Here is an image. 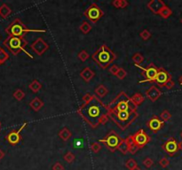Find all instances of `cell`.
I'll return each mask as SVG.
<instances>
[{
  "label": "cell",
  "instance_id": "cb8c5ba5",
  "mask_svg": "<svg viewBox=\"0 0 182 170\" xmlns=\"http://www.w3.org/2000/svg\"><path fill=\"white\" fill-rule=\"evenodd\" d=\"M12 13L11 8L7 6L6 4H3L0 6V16L2 19H6L7 17L10 16Z\"/></svg>",
  "mask_w": 182,
  "mask_h": 170
},
{
  "label": "cell",
  "instance_id": "30bf717a",
  "mask_svg": "<svg viewBox=\"0 0 182 170\" xmlns=\"http://www.w3.org/2000/svg\"><path fill=\"white\" fill-rule=\"evenodd\" d=\"M132 137H133V143L138 146L139 149L143 148L144 146L148 144L151 140V137H149L142 129L132 135Z\"/></svg>",
  "mask_w": 182,
  "mask_h": 170
},
{
  "label": "cell",
  "instance_id": "277c9868",
  "mask_svg": "<svg viewBox=\"0 0 182 170\" xmlns=\"http://www.w3.org/2000/svg\"><path fill=\"white\" fill-rule=\"evenodd\" d=\"M107 106L109 111H137V106H135V104L132 102L131 98L128 97L124 91L118 94Z\"/></svg>",
  "mask_w": 182,
  "mask_h": 170
},
{
  "label": "cell",
  "instance_id": "f907efd6",
  "mask_svg": "<svg viewBox=\"0 0 182 170\" xmlns=\"http://www.w3.org/2000/svg\"><path fill=\"white\" fill-rule=\"evenodd\" d=\"M179 83H180V84L182 85V76L179 78Z\"/></svg>",
  "mask_w": 182,
  "mask_h": 170
},
{
  "label": "cell",
  "instance_id": "7bdbcfd3",
  "mask_svg": "<svg viewBox=\"0 0 182 170\" xmlns=\"http://www.w3.org/2000/svg\"><path fill=\"white\" fill-rule=\"evenodd\" d=\"M53 170H64V166L61 164V162H56L55 164L53 166Z\"/></svg>",
  "mask_w": 182,
  "mask_h": 170
},
{
  "label": "cell",
  "instance_id": "db71d44e",
  "mask_svg": "<svg viewBox=\"0 0 182 170\" xmlns=\"http://www.w3.org/2000/svg\"><path fill=\"white\" fill-rule=\"evenodd\" d=\"M180 22H181V23H182V18H181V20H180Z\"/></svg>",
  "mask_w": 182,
  "mask_h": 170
},
{
  "label": "cell",
  "instance_id": "816d5d0a",
  "mask_svg": "<svg viewBox=\"0 0 182 170\" xmlns=\"http://www.w3.org/2000/svg\"><path fill=\"white\" fill-rule=\"evenodd\" d=\"M1 127H2V124H1V122H0V129H1Z\"/></svg>",
  "mask_w": 182,
  "mask_h": 170
},
{
  "label": "cell",
  "instance_id": "5bb4252c",
  "mask_svg": "<svg viewBox=\"0 0 182 170\" xmlns=\"http://www.w3.org/2000/svg\"><path fill=\"white\" fill-rule=\"evenodd\" d=\"M164 122L161 120L158 116L154 115L148 122H147V126L149 129L154 133H157L162 129V128L164 127Z\"/></svg>",
  "mask_w": 182,
  "mask_h": 170
},
{
  "label": "cell",
  "instance_id": "5b68a950",
  "mask_svg": "<svg viewBox=\"0 0 182 170\" xmlns=\"http://www.w3.org/2000/svg\"><path fill=\"white\" fill-rule=\"evenodd\" d=\"M3 44L6 46L9 51L13 56H17L19 53L23 51L24 53L28 55L30 59H34L32 55L28 52L25 48L28 45V41L24 37H17V36H8L7 38L3 42Z\"/></svg>",
  "mask_w": 182,
  "mask_h": 170
},
{
  "label": "cell",
  "instance_id": "d6986e66",
  "mask_svg": "<svg viewBox=\"0 0 182 170\" xmlns=\"http://www.w3.org/2000/svg\"><path fill=\"white\" fill-rule=\"evenodd\" d=\"M44 103L43 102V100L41 99H39L38 97L34 98L30 102H29V106L30 108L35 111V112H38L41 110V108L44 106Z\"/></svg>",
  "mask_w": 182,
  "mask_h": 170
},
{
  "label": "cell",
  "instance_id": "4fadbf2b",
  "mask_svg": "<svg viewBox=\"0 0 182 170\" xmlns=\"http://www.w3.org/2000/svg\"><path fill=\"white\" fill-rule=\"evenodd\" d=\"M162 148L164 149L169 155L173 156L179 151L178 142H177L173 137H171V138H169L165 143L162 145Z\"/></svg>",
  "mask_w": 182,
  "mask_h": 170
},
{
  "label": "cell",
  "instance_id": "4316f807",
  "mask_svg": "<svg viewBox=\"0 0 182 170\" xmlns=\"http://www.w3.org/2000/svg\"><path fill=\"white\" fill-rule=\"evenodd\" d=\"M112 6L116 8H126L129 6V3L126 0H114L112 2Z\"/></svg>",
  "mask_w": 182,
  "mask_h": 170
},
{
  "label": "cell",
  "instance_id": "7dc6e473",
  "mask_svg": "<svg viewBox=\"0 0 182 170\" xmlns=\"http://www.w3.org/2000/svg\"><path fill=\"white\" fill-rule=\"evenodd\" d=\"M6 156V153H5V152L3 151V150H1L0 149V160L2 159H4V157Z\"/></svg>",
  "mask_w": 182,
  "mask_h": 170
},
{
  "label": "cell",
  "instance_id": "c3c4849f",
  "mask_svg": "<svg viewBox=\"0 0 182 170\" xmlns=\"http://www.w3.org/2000/svg\"><path fill=\"white\" fill-rule=\"evenodd\" d=\"M178 146H179V150H181L182 151V141L179 142V143H178Z\"/></svg>",
  "mask_w": 182,
  "mask_h": 170
},
{
  "label": "cell",
  "instance_id": "f1b7e54d",
  "mask_svg": "<svg viewBox=\"0 0 182 170\" xmlns=\"http://www.w3.org/2000/svg\"><path fill=\"white\" fill-rule=\"evenodd\" d=\"M79 29H80V31H81L83 35H87V34L90 33V31L92 30V26H91L87 22H82V24L80 25Z\"/></svg>",
  "mask_w": 182,
  "mask_h": 170
},
{
  "label": "cell",
  "instance_id": "b9f144b4",
  "mask_svg": "<svg viewBox=\"0 0 182 170\" xmlns=\"http://www.w3.org/2000/svg\"><path fill=\"white\" fill-rule=\"evenodd\" d=\"M119 66H117V65H115V64H113L112 66L109 68V73L110 74H112V75H116V73L118 72V70H119Z\"/></svg>",
  "mask_w": 182,
  "mask_h": 170
},
{
  "label": "cell",
  "instance_id": "d590c367",
  "mask_svg": "<svg viewBox=\"0 0 182 170\" xmlns=\"http://www.w3.org/2000/svg\"><path fill=\"white\" fill-rule=\"evenodd\" d=\"M78 59L80 60L81 61H83V62H84V61H86L87 60H88L89 58H90V55H89V53L85 51V50H83V51H81L79 53H78Z\"/></svg>",
  "mask_w": 182,
  "mask_h": 170
},
{
  "label": "cell",
  "instance_id": "ba28073f",
  "mask_svg": "<svg viewBox=\"0 0 182 170\" xmlns=\"http://www.w3.org/2000/svg\"><path fill=\"white\" fill-rule=\"evenodd\" d=\"M136 67L139 68L142 71V75L144 76V80L139 81V83H144V82H154L155 77L158 73V67L154 66V64L150 63L148 67H143L139 65H135Z\"/></svg>",
  "mask_w": 182,
  "mask_h": 170
},
{
  "label": "cell",
  "instance_id": "60d3db41",
  "mask_svg": "<svg viewBox=\"0 0 182 170\" xmlns=\"http://www.w3.org/2000/svg\"><path fill=\"white\" fill-rule=\"evenodd\" d=\"M169 164H170V161H169V159H167L166 157H164V158H162L159 160V165H160L162 168H167L169 166Z\"/></svg>",
  "mask_w": 182,
  "mask_h": 170
},
{
  "label": "cell",
  "instance_id": "f5cc1de1",
  "mask_svg": "<svg viewBox=\"0 0 182 170\" xmlns=\"http://www.w3.org/2000/svg\"><path fill=\"white\" fill-rule=\"evenodd\" d=\"M180 137H181V138H182V132H181V133H180Z\"/></svg>",
  "mask_w": 182,
  "mask_h": 170
},
{
  "label": "cell",
  "instance_id": "f35d334b",
  "mask_svg": "<svg viewBox=\"0 0 182 170\" xmlns=\"http://www.w3.org/2000/svg\"><path fill=\"white\" fill-rule=\"evenodd\" d=\"M139 36H140V37L145 40V41H147V40H149L150 37H151V33L149 32L148 29H143L140 33H139Z\"/></svg>",
  "mask_w": 182,
  "mask_h": 170
},
{
  "label": "cell",
  "instance_id": "7c38bea8",
  "mask_svg": "<svg viewBox=\"0 0 182 170\" xmlns=\"http://www.w3.org/2000/svg\"><path fill=\"white\" fill-rule=\"evenodd\" d=\"M32 51H34L37 55L38 56H42L44 55V53L49 49V44H47L44 39L41 38V37H38L37 39L33 44L30 45Z\"/></svg>",
  "mask_w": 182,
  "mask_h": 170
},
{
  "label": "cell",
  "instance_id": "7a4b0ae2",
  "mask_svg": "<svg viewBox=\"0 0 182 170\" xmlns=\"http://www.w3.org/2000/svg\"><path fill=\"white\" fill-rule=\"evenodd\" d=\"M92 59L100 68L106 69L116 61V55L108 45L102 44L99 49L94 51V54L92 55Z\"/></svg>",
  "mask_w": 182,
  "mask_h": 170
},
{
  "label": "cell",
  "instance_id": "bcb514c9",
  "mask_svg": "<svg viewBox=\"0 0 182 170\" xmlns=\"http://www.w3.org/2000/svg\"><path fill=\"white\" fill-rule=\"evenodd\" d=\"M81 144H83V143H82V139H75V140H74V145H75V147L78 148V147H80Z\"/></svg>",
  "mask_w": 182,
  "mask_h": 170
},
{
  "label": "cell",
  "instance_id": "681fc988",
  "mask_svg": "<svg viewBox=\"0 0 182 170\" xmlns=\"http://www.w3.org/2000/svg\"><path fill=\"white\" fill-rule=\"evenodd\" d=\"M133 170H142V169H141V168H140L139 167H138V166H137V167H136V168H133Z\"/></svg>",
  "mask_w": 182,
  "mask_h": 170
},
{
  "label": "cell",
  "instance_id": "44dd1931",
  "mask_svg": "<svg viewBox=\"0 0 182 170\" xmlns=\"http://www.w3.org/2000/svg\"><path fill=\"white\" fill-rule=\"evenodd\" d=\"M108 93H109V90H108V88L106 87L105 85H103V84H100V85H99L97 88L95 89L96 97H98L99 99L104 98Z\"/></svg>",
  "mask_w": 182,
  "mask_h": 170
},
{
  "label": "cell",
  "instance_id": "4dcf8cb0",
  "mask_svg": "<svg viewBox=\"0 0 182 170\" xmlns=\"http://www.w3.org/2000/svg\"><path fill=\"white\" fill-rule=\"evenodd\" d=\"M13 98L16 99V100L21 101V100H22V99L25 98V92L22 90H21V89H17L16 90L13 92Z\"/></svg>",
  "mask_w": 182,
  "mask_h": 170
},
{
  "label": "cell",
  "instance_id": "e0dca14e",
  "mask_svg": "<svg viewBox=\"0 0 182 170\" xmlns=\"http://www.w3.org/2000/svg\"><path fill=\"white\" fill-rule=\"evenodd\" d=\"M165 6L164 2L162 0H151L150 2L148 3V8L152 12H154V14H158V12L161 9Z\"/></svg>",
  "mask_w": 182,
  "mask_h": 170
},
{
  "label": "cell",
  "instance_id": "ee69618b",
  "mask_svg": "<svg viewBox=\"0 0 182 170\" xmlns=\"http://www.w3.org/2000/svg\"><path fill=\"white\" fill-rule=\"evenodd\" d=\"M93 96H94V95H91L90 93L85 94V95H84V96L83 97V104H85V103H88L89 101H90L91 99H93Z\"/></svg>",
  "mask_w": 182,
  "mask_h": 170
},
{
  "label": "cell",
  "instance_id": "e575fe53",
  "mask_svg": "<svg viewBox=\"0 0 182 170\" xmlns=\"http://www.w3.org/2000/svg\"><path fill=\"white\" fill-rule=\"evenodd\" d=\"M171 113H170L168 110H164V111H163V112L161 113L160 119L162 120V121H164V122L168 121L170 119H171Z\"/></svg>",
  "mask_w": 182,
  "mask_h": 170
},
{
  "label": "cell",
  "instance_id": "d6a6232c",
  "mask_svg": "<svg viewBox=\"0 0 182 170\" xmlns=\"http://www.w3.org/2000/svg\"><path fill=\"white\" fill-rule=\"evenodd\" d=\"M63 159L64 160L68 162V163H73L74 162V160L76 159V156H75V154L71 153V152H68L65 155H64V157H63Z\"/></svg>",
  "mask_w": 182,
  "mask_h": 170
},
{
  "label": "cell",
  "instance_id": "1f68e13d",
  "mask_svg": "<svg viewBox=\"0 0 182 170\" xmlns=\"http://www.w3.org/2000/svg\"><path fill=\"white\" fill-rule=\"evenodd\" d=\"M117 150L120 151L123 154H126L128 153V144L125 142V139L122 140V142L118 145V147H117Z\"/></svg>",
  "mask_w": 182,
  "mask_h": 170
},
{
  "label": "cell",
  "instance_id": "2e32d148",
  "mask_svg": "<svg viewBox=\"0 0 182 170\" xmlns=\"http://www.w3.org/2000/svg\"><path fill=\"white\" fill-rule=\"evenodd\" d=\"M162 96V91L154 85H152L150 88L146 91V97L152 102H155L157 99Z\"/></svg>",
  "mask_w": 182,
  "mask_h": 170
},
{
  "label": "cell",
  "instance_id": "f6af8a7d",
  "mask_svg": "<svg viewBox=\"0 0 182 170\" xmlns=\"http://www.w3.org/2000/svg\"><path fill=\"white\" fill-rule=\"evenodd\" d=\"M174 85H175V82H173V81L171 79V80H169L168 82H166L164 87L168 89V90H171V89H172L174 87Z\"/></svg>",
  "mask_w": 182,
  "mask_h": 170
},
{
  "label": "cell",
  "instance_id": "9c48e42d",
  "mask_svg": "<svg viewBox=\"0 0 182 170\" xmlns=\"http://www.w3.org/2000/svg\"><path fill=\"white\" fill-rule=\"evenodd\" d=\"M83 15L86 17L91 22L96 23V22H99V20L103 17L104 12H103V11L100 9V7L97 4H92L84 11Z\"/></svg>",
  "mask_w": 182,
  "mask_h": 170
},
{
  "label": "cell",
  "instance_id": "484cf974",
  "mask_svg": "<svg viewBox=\"0 0 182 170\" xmlns=\"http://www.w3.org/2000/svg\"><path fill=\"white\" fill-rule=\"evenodd\" d=\"M158 14H159L162 18H164V19H168V18L172 14V11H171L170 7H168L167 6H164L162 9H161L160 11H159Z\"/></svg>",
  "mask_w": 182,
  "mask_h": 170
},
{
  "label": "cell",
  "instance_id": "9a60e30c",
  "mask_svg": "<svg viewBox=\"0 0 182 170\" xmlns=\"http://www.w3.org/2000/svg\"><path fill=\"white\" fill-rule=\"evenodd\" d=\"M171 75L166 71L164 68L160 67V68H158V73H157V75L155 77L154 82H156L160 87H164L166 82H168L169 80H171Z\"/></svg>",
  "mask_w": 182,
  "mask_h": 170
},
{
  "label": "cell",
  "instance_id": "52a82bcc",
  "mask_svg": "<svg viewBox=\"0 0 182 170\" xmlns=\"http://www.w3.org/2000/svg\"><path fill=\"white\" fill-rule=\"evenodd\" d=\"M122 140H123V138H121V137H119L118 134H117L116 131L112 130V131L109 132V133L106 136L105 138L99 139L98 142L104 143L106 147L109 149L110 152L115 153L116 150H117L118 145H119L120 143L122 142Z\"/></svg>",
  "mask_w": 182,
  "mask_h": 170
},
{
  "label": "cell",
  "instance_id": "ffe728a7",
  "mask_svg": "<svg viewBox=\"0 0 182 170\" xmlns=\"http://www.w3.org/2000/svg\"><path fill=\"white\" fill-rule=\"evenodd\" d=\"M125 142H126L127 144H128V153H130L132 154H135L137 152H138L139 150V149L138 148V146L133 143L132 135L129 136L127 138H125Z\"/></svg>",
  "mask_w": 182,
  "mask_h": 170
},
{
  "label": "cell",
  "instance_id": "836d02e7",
  "mask_svg": "<svg viewBox=\"0 0 182 170\" xmlns=\"http://www.w3.org/2000/svg\"><path fill=\"white\" fill-rule=\"evenodd\" d=\"M137 166H138L137 161H136L134 159H132V158L128 159L126 162H125V167H126L129 170H133V168H136Z\"/></svg>",
  "mask_w": 182,
  "mask_h": 170
},
{
  "label": "cell",
  "instance_id": "83f0119b",
  "mask_svg": "<svg viewBox=\"0 0 182 170\" xmlns=\"http://www.w3.org/2000/svg\"><path fill=\"white\" fill-rule=\"evenodd\" d=\"M132 60H133V62L135 63L134 65H139V64H142V63H143L144 61H145V58H144V56L141 54V53L136 52V53L132 57Z\"/></svg>",
  "mask_w": 182,
  "mask_h": 170
},
{
  "label": "cell",
  "instance_id": "d4e9b609",
  "mask_svg": "<svg viewBox=\"0 0 182 170\" xmlns=\"http://www.w3.org/2000/svg\"><path fill=\"white\" fill-rule=\"evenodd\" d=\"M28 88H29V90H30L32 92L37 93V92H38L39 90L42 89V84H41L38 80H34V81H32V82L29 83Z\"/></svg>",
  "mask_w": 182,
  "mask_h": 170
},
{
  "label": "cell",
  "instance_id": "6da1fadb",
  "mask_svg": "<svg viewBox=\"0 0 182 170\" xmlns=\"http://www.w3.org/2000/svg\"><path fill=\"white\" fill-rule=\"evenodd\" d=\"M77 114L93 129L105 124L109 121L108 106L96 96H93V99L88 103L80 105L77 109Z\"/></svg>",
  "mask_w": 182,
  "mask_h": 170
},
{
  "label": "cell",
  "instance_id": "8992f818",
  "mask_svg": "<svg viewBox=\"0 0 182 170\" xmlns=\"http://www.w3.org/2000/svg\"><path fill=\"white\" fill-rule=\"evenodd\" d=\"M8 36H17L23 37L26 33H46L44 29H30L27 27L20 19H15L13 22L5 29Z\"/></svg>",
  "mask_w": 182,
  "mask_h": 170
},
{
  "label": "cell",
  "instance_id": "ab89813d",
  "mask_svg": "<svg viewBox=\"0 0 182 170\" xmlns=\"http://www.w3.org/2000/svg\"><path fill=\"white\" fill-rule=\"evenodd\" d=\"M142 163H143V165L147 168H151L154 165V160L151 159V158H146L143 160Z\"/></svg>",
  "mask_w": 182,
  "mask_h": 170
},
{
  "label": "cell",
  "instance_id": "f546056e",
  "mask_svg": "<svg viewBox=\"0 0 182 170\" xmlns=\"http://www.w3.org/2000/svg\"><path fill=\"white\" fill-rule=\"evenodd\" d=\"M9 60V54L2 47H0V65L4 64Z\"/></svg>",
  "mask_w": 182,
  "mask_h": 170
},
{
  "label": "cell",
  "instance_id": "8d00e7d4",
  "mask_svg": "<svg viewBox=\"0 0 182 170\" xmlns=\"http://www.w3.org/2000/svg\"><path fill=\"white\" fill-rule=\"evenodd\" d=\"M127 75V72L124 69V68H122V67H120L119 68V70H118V72L116 73V76L119 79V80H124L125 77H126Z\"/></svg>",
  "mask_w": 182,
  "mask_h": 170
},
{
  "label": "cell",
  "instance_id": "3957f363",
  "mask_svg": "<svg viewBox=\"0 0 182 170\" xmlns=\"http://www.w3.org/2000/svg\"><path fill=\"white\" fill-rule=\"evenodd\" d=\"M109 118L112 119L122 130H124L138 118V113L137 111H109Z\"/></svg>",
  "mask_w": 182,
  "mask_h": 170
},
{
  "label": "cell",
  "instance_id": "ac0fdd59",
  "mask_svg": "<svg viewBox=\"0 0 182 170\" xmlns=\"http://www.w3.org/2000/svg\"><path fill=\"white\" fill-rule=\"evenodd\" d=\"M95 76V73H94L90 67H84L82 71L80 72V77L83 79L85 82H90L93 78Z\"/></svg>",
  "mask_w": 182,
  "mask_h": 170
},
{
  "label": "cell",
  "instance_id": "74e56055",
  "mask_svg": "<svg viewBox=\"0 0 182 170\" xmlns=\"http://www.w3.org/2000/svg\"><path fill=\"white\" fill-rule=\"evenodd\" d=\"M91 150L94 152V153H99V151L101 150V145H100V143L99 142H94L91 144Z\"/></svg>",
  "mask_w": 182,
  "mask_h": 170
},
{
  "label": "cell",
  "instance_id": "7402d4cb",
  "mask_svg": "<svg viewBox=\"0 0 182 170\" xmlns=\"http://www.w3.org/2000/svg\"><path fill=\"white\" fill-rule=\"evenodd\" d=\"M72 136L71 131L68 128H63L61 131L59 132V137L63 142H68Z\"/></svg>",
  "mask_w": 182,
  "mask_h": 170
},
{
  "label": "cell",
  "instance_id": "603a6c76",
  "mask_svg": "<svg viewBox=\"0 0 182 170\" xmlns=\"http://www.w3.org/2000/svg\"><path fill=\"white\" fill-rule=\"evenodd\" d=\"M131 100L133 104H135V106H139L145 101V97L141 93L138 92V93H135L133 95L131 98Z\"/></svg>",
  "mask_w": 182,
  "mask_h": 170
},
{
  "label": "cell",
  "instance_id": "8fae6325",
  "mask_svg": "<svg viewBox=\"0 0 182 170\" xmlns=\"http://www.w3.org/2000/svg\"><path fill=\"white\" fill-rule=\"evenodd\" d=\"M27 125H28V123H27V122H24V123L22 124V126L20 127L19 129L13 130V131H11L10 133H8L6 137V141L10 143L11 145H16V144H18V143L22 141L21 133H22V130L24 129V128L27 126Z\"/></svg>",
  "mask_w": 182,
  "mask_h": 170
}]
</instances>
